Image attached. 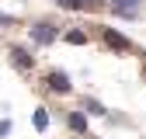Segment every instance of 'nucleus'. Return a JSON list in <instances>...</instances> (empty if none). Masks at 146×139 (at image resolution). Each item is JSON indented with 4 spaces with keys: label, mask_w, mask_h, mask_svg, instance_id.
I'll use <instances>...</instances> for the list:
<instances>
[{
    "label": "nucleus",
    "mask_w": 146,
    "mask_h": 139,
    "mask_svg": "<svg viewBox=\"0 0 146 139\" xmlns=\"http://www.w3.org/2000/svg\"><path fill=\"white\" fill-rule=\"evenodd\" d=\"M56 38H59V28H52L49 21L31 24V42H35V45H52Z\"/></svg>",
    "instance_id": "obj_1"
},
{
    "label": "nucleus",
    "mask_w": 146,
    "mask_h": 139,
    "mask_svg": "<svg viewBox=\"0 0 146 139\" xmlns=\"http://www.w3.org/2000/svg\"><path fill=\"white\" fill-rule=\"evenodd\" d=\"M45 83H49L52 94H70V77L63 73V70H52V73L45 77Z\"/></svg>",
    "instance_id": "obj_2"
},
{
    "label": "nucleus",
    "mask_w": 146,
    "mask_h": 139,
    "mask_svg": "<svg viewBox=\"0 0 146 139\" xmlns=\"http://www.w3.org/2000/svg\"><path fill=\"white\" fill-rule=\"evenodd\" d=\"M104 45H108V49H118V52H125V49H132V42L125 38L122 31H115V28H104Z\"/></svg>",
    "instance_id": "obj_3"
},
{
    "label": "nucleus",
    "mask_w": 146,
    "mask_h": 139,
    "mask_svg": "<svg viewBox=\"0 0 146 139\" xmlns=\"http://www.w3.org/2000/svg\"><path fill=\"white\" fill-rule=\"evenodd\" d=\"M139 7H143V0H111V11L118 17H136Z\"/></svg>",
    "instance_id": "obj_4"
},
{
    "label": "nucleus",
    "mask_w": 146,
    "mask_h": 139,
    "mask_svg": "<svg viewBox=\"0 0 146 139\" xmlns=\"http://www.w3.org/2000/svg\"><path fill=\"white\" fill-rule=\"evenodd\" d=\"M11 63L21 70V73H28V70L35 66V56H28V49H17V45H14V49H11Z\"/></svg>",
    "instance_id": "obj_5"
},
{
    "label": "nucleus",
    "mask_w": 146,
    "mask_h": 139,
    "mask_svg": "<svg viewBox=\"0 0 146 139\" xmlns=\"http://www.w3.org/2000/svg\"><path fill=\"white\" fill-rule=\"evenodd\" d=\"M70 129H73V132H87V115H84V111H73V115H70Z\"/></svg>",
    "instance_id": "obj_6"
},
{
    "label": "nucleus",
    "mask_w": 146,
    "mask_h": 139,
    "mask_svg": "<svg viewBox=\"0 0 146 139\" xmlns=\"http://www.w3.org/2000/svg\"><path fill=\"white\" fill-rule=\"evenodd\" d=\"M66 42L70 45H87V31H80V28L77 31H66Z\"/></svg>",
    "instance_id": "obj_7"
},
{
    "label": "nucleus",
    "mask_w": 146,
    "mask_h": 139,
    "mask_svg": "<svg viewBox=\"0 0 146 139\" xmlns=\"http://www.w3.org/2000/svg\"><path fill=\"white\" fill-rule=\"evenodd\" d=\"M84 111H90V115H108V111H104V104L90 101V97H84Z\"/></svg>",
    "instance_id": "obj_8"
},
{
    "label": "nucleus",
    "mask_w": 146,
    "mask_h": 139,
    "mask_svg": "<svg viewBox=\"0 0 146 139\" xmlns=\"http://www.w3.org/2000/svg\"><path fill=\"white\" fill-rule=\"evenodd\" d=\"M35 129H38V132H45V129H49V115H45V108L35 111Z\"/></svg>",
    "instance_id": "obj_9"
},
{
    "label": "nucleus",
    "mask_w": 146,
    "mask_h": 139,
    "mask_svg": "<svg viewBox=\"0 0 146 139\" xmlns=\"http://www.w3.org/2000/svg\"><path fill=\"white\" fill-rule=\"evenodd\" d=\"M59 7H66V11H80V7H87V0H56Z\"/></svg>",
    "instance_id": "obj_10"
},
{
    "label": "nucleus",
    "mask_w": 146,
    "mask_h": 139,
    "mask_svg": "<svg viewBox=\"0 0 146 139\" xmlns=\"http://www.w3.org/2000/svg\"><path fill=\"white\" fill-rule=\"evenodd\" d=\"M7 132H11V122H7V118H0V136H7Z\"/></svg>",
    "instance_id": "obj_11"
},
{
    "label": "nucleus",
    "mask_w": 146,
    "mask_h": 139,
    "mask_svg": "<svg viewBox=\"0 0 146 139\" xmlns=\"http://www.w3.org/2000/svg\"><path fill=\"white\" fill-rule=\"evenodd\" d=\"M7 21H11V17H7V14H0V24H7Z\"/></svg>",
    "instance_id": "obj_12"
},
{
    "label": "nucleus",
    "mask_w": 146,
    "mask_h": 139,
    "mask_svg": "<svg viewBox=\"0 0 146 139\" xmlns=\"http://www.w3.org/2000/svg\"><path fill=\"white\" fill-rule=\"evenodd\" d=\"M143 83H146V63H143Z\"/></svg>",
    "instance_id": "obj_13"
}]
</instances>
